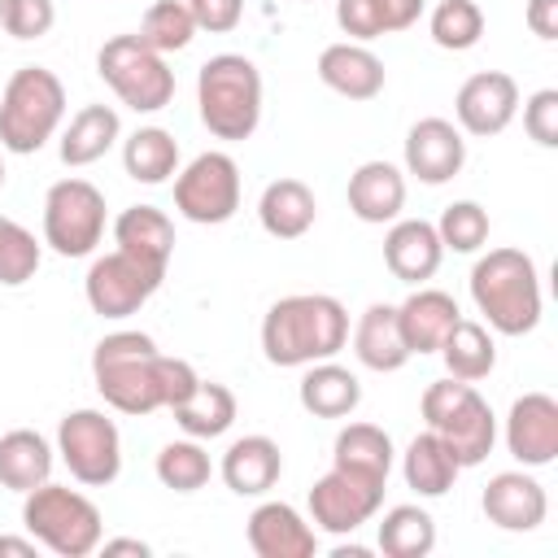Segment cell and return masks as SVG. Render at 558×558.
<instances>
[{
	"label": "cell",
	"instance_id": "6da1fadb",
	"mask_svg": "<svg viewBox=\"0 0 558 558\" xmlns=\"http://www.w3.org/2000/svg\"><path fill=\"white\" fill-rule=\"evenodd\" d=\"M96 392L122 414H153L183 405L201 375L183 357H166L144 331H113L92 349Z\"/></svg>",
	"mask_w": 558,
	"mask_h": 558
},
{
	"label": "cell",
	"instance_id": "7a4b0ae2",
	"mask_svg": "<svg viewBox=\"0 0 558 558\" xmlns=\"http://www.w3.org/2000/svg\"><path fill=\"white\" fill-rule=\"evenodd\" d=\"M349 344V310L327 292L279 296L262 318V353L270 366L327 362Z\"/></svg>",
	"mask_w": 558,
	"mask_h": 558
},
{
	"label": "cell",
	"instance_id": "3957f363",
	"mask_svg": "<svg viewBox=\"0 0 558 558\" xmlns=\"http://www.w3.org/2000/svg\"><path fill=\"white\" fill-rule=\"evenodd\" d=\"M471 301L501 336H527L541 323V275L523 248H488L471 266Z\"/></svg>",
	"mask_w": 558,
	"mask_h": 558
},
{
	"label": "cell",
	"instance_id": "277c9868",
	"mask_svg": "<svg viewBox=\"0 0 558 558\" xmlns=\"http://www.w3.org/2000/svg\"><path fill=\"white\" fill-rule=\"evenodd\" d=\"M201 122L218 140H248L262 122V74L240 52H218L196 74Z\"/></svg>",
	"mask_w": 558,
	"mask_h": 558
},
{
	"label": "cell",
	"instance_id": "5b68a950",
	"mask_svg": "<svg viewBox=\"0 0 558 558\" xmlns=\"http://www.w3.org/2000/svg\"><path fill=\"white\" fill-rule=\"evenodd\" d=\"M22 523L57 558H87L105 541V519H100L96 501L65 484H52V480H44L39 488L26 493Z\"/></svg>",
	"mask_w": 558,
	"mask_h": 558
},
{
	"label": "cell",
	"instance_id": "8992f818",
	"mask_svg": "<svg viewBox=\"0 0 558 558\" xmlns=\"http://www.w3.org/2000/svg\"><path fill=\"white\" fill-rule=\"evenodd\" d=\"M65 118V87L44 65H22L0 92V144L9 153H39Z\"/></svg>",
	"mask_w": 558,
	"mask_h": 558
},
{
	"label": "cell",
	"instance_id": "52a82bcc",
	"mask_svg": "<svg viewBox=\"0 0 558 558\" xmlns=\"http://www.w3.org/2000/svg\"><path fill=\"white\" fill-rule=\"evenodd\" d=\"M423 418H427V432H436L453 449V458L462 466H480L493 453L497 418H493V405L475 392V384L453 379V375L427 384V392H423Z\"/></svg>",
	"mask_w": 558,
	"mask_h": 558
},
{
	"label": "cell",
	"instance_id": "ba28073f",
	"mask_svg": "<svg viewBox=\"0 0 558 558\" xmlns=\"http://www.w3.org/2000/svg\"><path fill=\"white\" fill-rule=\"evenodd\" d=\"M96 70L113 87V96L135 113H157L174 100V70L140 35L105 39V48L96 52Z\"/></svg>",
	"mask_w": 558,
	"mask_h": 558
},
{
	"label": "cell",
	"instance_id": "9c48e42d",
	"mask_svg": "<svg viewBox=\"0 0 558 558\" xmlns=\"http://www.w3.org/2000/svg\"><path fill=\"white\" fill-rule=\"evenodd\" d=\"M105 235V192L87 179H61L44 196V244L61 257H87Z\"/></svg>",
	"mask_w": 558,
	"mask_h": 558
},
{
	"label": "cell",
	"instance_id": "30bf717a",
	"mask_svg": "<svg viewBox=\"0 0 558 558\" xmlns=\"http://www.w3.org/2000/svg\"><path fill=\"white\" fill-rule=\"evenodd\" d=\"M57 453L87 488H105L122 471V436L105 410H70L57 427Z\"/></svg>",
	"mask_w": 558,
	"mask_h": 558
},
{
	"label": "cell",
	"instance_id": "8fae6325",
	"mask_svg": "<svg viewBox=\"0 0 558 558\" xmlns=\"http://www.w3.org/2000/svg\"><path fill=\"white\" fill-rule=\"evenodd\" d=\"M174 209L187 222L218 227L240 209V166L231 153H201L174 174Z\"/></svg>",
	"mask_w": 558,
	"mask_h": 558
},
{
	"label": "cell",
	"instance_id": "7c38bea8",
	"mask_svg": "<svg viewBox=\"0 0 558 558\" xmlns=\"http://www.w3.org/2000/svg\"><path fill=\"white\" fill-rule=\"evenodd\" d=\"M384 484L388 480H379V475L349 471V466L331 462V471L318 475L314 488H310V523L331 532V536L357 532L384 506Z\"/></svg>",
	"mask_w": 558,
	"mask_h": 558
},
{
	"label": "cell",
	"instance_id": "4fadbf2b",
	"mask_svg": "<svg viewBox=\"0 0 558 558\" xmlns=\"http://www.w3.org/2000/svg\"><path fill=\"white\" fill-rule=\"evenodd\" d=\"M166 270L153 266V262H140L122 248L96 257L87 266V279H83V292H87V305L100 314V318H126L135 314L157 288H161Z\"/></svg>",
	"mask_w": 558,
	"mask_h": 558
},
{
	"label": "cell",
	"instance_id": "5bb4252c",
	"mask_svg": "<svg viewBox=\"0 0 558 558\" xmlns=\"http://www.w3.org/2000/svg\"><path fill=\"white\" fill-rule=\"evenodd\" d=\"M453 113H458V131L475 140L501 135L519 113V83L506 70H480L458 87Z\"/></svg>",
	"mask_w": 558,
	"mask_h": 558
},
{
	"label": "cell",
	"instance_id": "9a60e30c",
	"mask_svg": "<svg viewBox=\"0 0 558 558\" xmlns=\"http://www.w3.org/2000/svg\"><path fill=\"white\" fill-rule=\"evenodd\" d=\"M506 449L523 466H549L558 458V401L549 392H523L510 405Z\"/></svg>",
	"mask_w": 558,
	"mask_h": 558
},
{
	"label": "cell",
	"instance_id": "2e32d148",
	"mask_svg": "<svg viewBox=\"0 0 558 558\" xmlns=\"http://www.w3.org/2000/svg\"><path fill=\"white\" fill-rule=\"evenodd\" d=\"M466 161V140L449 118H418L405 135V170L418 183H449Z\"/></svg>",
	"mask_w": 558,
	"mask_h": 558
},
{
	"label": "cell",
	"instance_id": "e0dca14e",
	"mask_svg": "<svg viewBox=\"0 0 558 558\" xmlns=\"http://www.w3.org/2000/svg\"><path fill=\"white\" fill-rule=\"evenodd\" d=\"M480 506H484L488 523H497L501 532H532L549 514V497H545L541 480L527 471H497L484 484Z\"/></svg>",
	"mask_w": 558,
	"mask_h": 558
},
{
	"label": "cell",
	"instance_id": "ac0fdd59",
	"mask_svg": "<svg viewBox=\"0 0 558 558\" xmlns=\"http://www.w3.org/2000/svg\"><path fill=\"white\" fill-rule=\"evenodd\" d=\"M248 549L257 558H314L318 532L288 501H262L248 514Z\"/></svg>",
	"mask_w": 558,
	"mask_h": 558
},
{
	"label": "cell",
	"instance_id": "d6986e66",
	"mask_svg": "<svg viewBox=\"0 0 558 558\" xmlns=\"http://www.w3.org/2000/svg\"><path fill=\"white\" fill-rule=\"evenodd\" d=\"M445 244L427 218H392L384 235V262L401 283H423L440 270Z\"/></svg>",
	"mask_w": 558,
	"mask_h": 558
},
{
	"label": "cell",
	"instance_id": "ffe728a7",
	"mask_svg": "<svg viewBox=\"0 0 558 558\" xmlns=\"http://www.w3.org/2000/svg\"><path fill=\"white\" fill-rule=\"evenodd\" d=\"M318 78L331 92L349 96V100H375L384 92V78L388 74H384V61L366 44L344 39V44H327L318 52Z\"/></svg>",
	"mask_w": 558,
	"mask_h": 558
},
{
	"label": "cell",
	"instance_id": "44dd1931",
	"mask_svg": "<svg viewBox=\"0 0 558 558\" xmlns=\"http://www.w3.org/2000/svg\"><path fill=\"white\" fill-rule=\"evenodd\" d=\"M222 484L235 493V497H262L279 484L283 475V453L270 436H240L227 445L222 453Z\"/></svg>",
	"mask_w": 558,
	"mask_h": 558
},
{
	"label": "cell",
	"instance_id": "7402d4cb",
	"mask_svg": "<svg viewBox=\"0 0 558 558\" xmlns=\"http://www.w3.org/2000/svg\"><path fill=\"white\" fill-rule=\"evenodd\" d=\"M458 318H462L458 301L440 288H418L397 305V327H401V340H405L410 353H436L445 331Z\"/></svg>",
	"mask_w": 558,
	"mask_h": 558
},
{
	"label": "cell",
	"instance_id": "603a6c76",
	"mask_svg": "<svg viewBox=\"0 0 558 558\" xmlns=\"http://www.w3.org/2000/svg\"><path fill=\"white\" fill-rule=\"evenodd\" d=\"M405 205V174L392 161H362L349 174V209L362 222H392Z\"/></svg>",
	"mask_w": 558,
	"mask_h": 558
},
{
	"label": "cell",
	"instance_id": "cb8c5ba5",
	"mask_svg": "<svg viewBox=\"0 0 558 558\" xmlns=\"http://www.w3.org/2000/svg\"><path fill=\"white\" fill-rule=\"evenodd\" d=\"M353 353H357V362H362L366 371H379V375L401 371V366L414 357V353L405 349V340H401L397 305H388V301L366 305V314H362L357 327H353Z\"/></svg>",
	"mask_w": 558,
	"mask_h": 558
},
{
	"label": "cell",
	"instance_id": "d4e9b609",
	"mask_svg": "<svg viewBox=\"0 0 558 558\" xmlns=\"http://www.w3.org/2000/svg\"><path fill=\"white\" fill-rule=\"evenodd\" d=\"M257 218H262V231L275 235V240H301L314 218H318V201L310 192V183L301 179H275L266 183L262 201H257Z\"/></svg>",
	"mask_w": 558,
	"mask_h": 558
},
{
	"label": "cell",
	"instance_id": "484cf974",
	"mask_svg": "<svg viewBox=\"0 0 558 558\" xmlns=\"http://www.w3.org/2000/svg\"><path fill=\"white\" fill-rule=\"evenodd\" d=\"M113 244L140 262H153V266H170V253H174V222L157 209V205H131L113 218Z\"/></svg>",
	"mask_w": 558,
	"mask_h": 558
},
{
	"label": "cell",
	"instance_id": "4316f807",
	"mask_svg": "<svg viewBox=\"0 0 558 558\" xmlns=\"http://www.w3.org/2000/svg\"><path fill=\"white\" fill-rule=\"evenodd\" d=\"M301 405L314 414V418H344L357 410L362 401V384L349 366H336L331 357L327 362H310L305 375H301V388H296Z\"/></svg>",
	"mask_w": 558,
	"mask_h": 558
},
{
	"label": "cell",
	"instance_id": "83f0119b",
	"mask_svg": "<svg viewBox=\"0 0 558 558\" xmlns=\"http://www.w3.org/2000/svg\"><path fill=\"white\" fill-rule=\"evenodd\" d=\"M458 471H462V462L436 432H418L401 453V475L418 497H445L453 488Z\"/></svg>",
	"mask_w": 558,
	"mask_h": 558
},
{
	"label": "cell",
	"instance_id": "f1b7e54d",
	"mask_svg": "<svg viewBox=\"0 0 558 558\" xmlns=\"http://www.w3.org/2000/svg\"><path fill=\"white\" fill-rule=\"evenodd\" d=\"M52 475V445L31 432V427H13L0 436V484L13 493H31Z\"/></svg>",
	"mask_w": 558,
	"mask_h": 558
},
{
	"label": "cell",
	"instance_id": "f546056e",
	"mask_svg": "<svg viewBox=\"0 0 558 558\" xmlns=\"http://www.w3.org/2000/svg\"><path fill=\"white\" fill-rule=\"evenodd\" d=\"M436 353L445 357V371H449L453 379H466V384L493 375V366H497V344H493L488 327L475 323V318H458V323L445 331V340H440Z\"/></svg>",
	"mask_w": 558,
	"mask_h": 558
},
{
	"label": "cell",
	"instance_id": "4dcf8cb0",
	"mask_svg": "<svg viewBox=\"0 0 558 558\" xmlns=\"http://www.w3.org/2000/svg\"><path fill=\"white\" fill-rule=\"evenodd\" d=\"M118 135H122V122L109 105H83L61 135V161L65 166H92L113 148Z\"/></svg>",
	"mask_w": 558,
	"mask_h": 558
},
{
	"label": "cell",
	"instance_id": "1f68e13d",
	"mask_svg": "<svg viewBox=\"0 0 558 558\" xmlns=\"http://www.w3.org/2000/svg\"><path fill=\"white\" fill-rule=\"evenodd\" d=\"M170 414H174V423H179L192 440H214V436H222V432L235 423V392H231L227 384L201 379L196 392H192L183 405H174Z\"/></svg>",
	"mask_w": 558,
	"mask_h": 558
},
{
	"label": "cell",
	"instance_id": "d6a6232c",
	"mask_svg": "<svg viewBox=\"0 0 558 558\" xmlns=\"http://www.w3.org/2000/svg\"><path fill=\"white\" fill-rule=\"evenodd\" d=\"M122 166L135 183H166L170 174H179V140L161 126H140L122 144Z\"/></svg>",
	"mask_w": 558,
	"mask_h": 558
},
{
	"label": "cell",
	"instance_id": "836d02e7",
	"mask_svg": "<svg viewBox=\"0 0 558 558\" xmlns=\"http://www.w3.org/2000/svg\"><path fill=\"white\" fill-rule=\"evenodd\" d=\"M331 462L388 480V471H392V436L384 427H375V423H349V427H340V436L331 445Z\"/></svg>",
	"mask_w": 558,
	"mask_h": 558
},
{
	"label": "cell",
	"instance_id": "e575fe53",
	"mask_svg": "<svg viewBox=\"0 0 558 558\" xmlns=\"http://www.w3.org/2000/svg\"><path fill=\"white\" fill-rule=\"evenodd\" d=\"M379 549L388 558H427L436 549V519L423 506H392L379 519Z\"/></svg>",
	"mask_w": 558,
	"mask_h": 558
},
{
	"label": "cell",
	"instance_id": "d590c367",
	"mask_svg": "<svg viewBox=\"0 0 558 558\" xmlns=\"http://www.w3.org/2000/svg\"><path fill=\"white\" fill-rule=\"evenodd\" d=\"M209 475H214V462H209V453L201 449V440H170V445H161V453H157V480L166 484V488H174V493H196V488H205L209 484Z\"/></svg>",
	"mask_w": 558,
	"mask_h": 558
},
{
	"label": "cell",
	"instance_id": "8d00e7d4",
	"mask_svg": "<svg viewBox=\"0 0 558 558\" xmlns=\"http://www.w3.org/2000/svg\"><path fill=\"white\" fill-rule=\"evenodd\" d=\"M153 52H179V48H187L192 44V35H196V22H192V9L183 4V0H157V4H148V13H144V22H140V31H135Z\"/></svg>",
	"mask_w": 558,
	"mask_h": 558
},
{
	"label": "cell",
	"instance_id": "74e56055",
	"mask_svg": "<svg viewBox=\"0 0 558 558\" xmlns=\"http://www.w3.org/2000/svg\"><path fill=\"white\" fill-rule=\"evenodd\" d=\"M432 39H436V48H445V52H466V48H475L480 44V35H484V13H480V4L475 0H440L436 9H432Z\"/></svg>",
	"mask_w": 558,
	"mask_h": 558
},
{
	"label": "cell",
	"instance_id": "f35d334b",
	"mask_svg": "<svg viewBox=\"0 0 558 558\" xmlns=\"http://www.w3.org/2000/svg\"><path fill=\"white\" fill-rule=\"evenodd\" d=\"M436 235L453 253H475L488 240V209L475 205V201H453V205H445V214L436 222Z\"/></svg>",
	"mask_w": 558,
	"mask_h": 558
},
{
	"label": "cell",
	"instance_id": "ab89813d",
	"mask_svg": "<svg viewBox=\"0 0 558 558\" xmlns=\"http://www.w3.org/2000/svg\"><path fill=\"white\" fill-rule=\"evenodd\" d=\"M39 270V244L35 235L13 222V218H0V283L4 288H22L26 279H35Z\"/></svg>",
	"mask_w": 558,
	"mask_h": 558
},
{
	"label": "cell",
	"instance_id": "60d3db41",
	"mask_svg": "<svg viewBox=\"0 0 558 558\" xmlns=\"http://www.w3.org/2000/svg\"><path fill=\"white\" fill-rule=\"evenodd\" d=\"M57 22L52 0H0V26L13 39H44Z\"/></svg>",
	"mask_w": 558,
	"mask_h": 558
},
{
	"label": "cell",
	"instance_id": "b9f144b4",
	"mask_svg": "<svg viewBox=\"0 0 558 558\" xmlns=\"http://www.w3.org/2000/svg\"><path fill=\"white\" fill-rule=\"evenodd\" d=\"M523 131L541 148H558V87H541L523 105Z\"/></svg>",
	"mask_w": 558,
	"mask_h": 558
},
{
	"label": "cell",
	"instance_id": "7bdbcfd3",
	"mask_svg": "<svg viewBox=\"0 0 558 558\" xmlns=\"http://www.w3.org/2000/svg\"><path fill=\"white\" fill-rule=\"evenodd\" d=\"M336 22H340V31L353 44H366V39H379L384 35L379 0H336Z\"/></svg>",
	"mask_w": 558,
	"mask_h": 558
},
{
	"label": "cell",
	"instance_id": "ee69618b",
	"mask_svg": "<svg viewBox=\"0 0 558 558\" xmlns=\"http://www.w3.org/2000/svg\"><path fill=\"white\" fill-rule=\"evenodd\" d=\"M183 4L192 9L196 31H209V35H227L244 17V0H183Z\"/></svg>",
	"mask_w": 558,
	"mask_h": 558
},
{
	"label": "cell",
	"instance_id": "f6af8a7d",
	"mask_svg": "<svg viewBox=\"0 0 558 558\" xmlns=\"http://www.w3.org/2000/svg\"><path fill=\"white\" fill-rule=\"evenodd\" d=\"M379 13H384V35L405 31L423 17V0H379Z\"/></svg>",
	"mask_w": 558,
	"mask_h": 558
},
{
	"label": "cell",
	"instance_id": "bcb514c9",
	"mask_svg": "<svg viewBox=\"0 0 558 558\" xmlns=\"http://www.w3.org/2000/svg\"><path fill=\"white\" fill-rule=\"evenodd\" d=\"M527 26L536 39H558V0H527Z\"/></svg>",
	"mask_w": 558,
	"mask_h": 558
},
{
	"label": "cell",
	"instance_id": "7dc6e473",
	"mask_svg": "<svg viewBox=\"0 0 558 558\" xmlns=\"http://www.w3.org/2000/svg\"><path fill=\"white\" fill-rule=\"evenodd\" d=\"M100 549H105V558H113V554H135V558H148L153 549L144 545V541H135V536H118V541H100Z\"/></svg>",
	"mask_w": 558,
	"mask_h": 558
},
{
	"label": "cell",
	"instance_id": "c3c4849f",
	"mask_svg": "<svg viewBox=\"0 0 558 558\" xmlns=\"http://www.w3.org/2000/svg\"><path fill=\"white\" fill-rule=\"evenodd\" d=\"M35 536H0V558H35Z\"/></svg>",
	"mask_w": 558,
	"mask_h": 558
},
{
	"label": "cell",
	"instance_id": "681fc988",
	"mask_svg": "<svg viewBox=\"0 0 558 558\" xmlns=\"http://www.w3.org/2000/svg\"><path fill=\"white\" fill-rule=\"evenodd\" d=\"M371 549H362V545H336V558H366Z\"/></svg>",
	"mask_w": 558,
	"mask_h": 558
},
{
	"label": "cell",
	"instance_id": "f907efd6",
	"mask_svg": "<svg viewBox=\"0 0 558 558\" xmlns=\"http://www.w3.org/2000/svg\"><path fill=\"white\" fill-rule=\"evenodd\" d=\"M0 187H4V161H0Z\"/></svg>",
	"mask_w": 558,
	"mask_h": 558
}]
</instances>
